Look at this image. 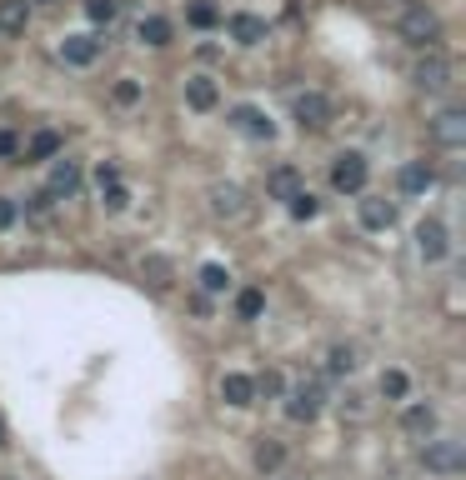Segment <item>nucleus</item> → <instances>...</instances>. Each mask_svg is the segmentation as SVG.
<instances>
[{
    "label": "nucleus",
    "instance_id": "f257e3e1",
    "mask_svg": "<svg viewBox=\"0 0 466 480\" xmlns=\"http://www.w3.org/2000/svg\"><path fill=\"white\" fill-rule=\"evenodd\" d=\"M396 31H402L406 45L426 51V45L442 41V15H436L432 5H422V0H406L402 11H396Z\"/></svg>",
    "mask_w": 466,
    "mask_h": 480
},
{
    "label": "nucleus",
    "instance_id": "f03ea898",
    "mask_svg": "<svg viewBox=\"0 0 466 480\" xmlns=\"http://www.w3.org/2000/svg\"><path fill=\"white\" fill-rule=\"evenodd\" d=\"M412 75H416V86L422 90H446L452 86V75H456V65H452V55H446L442 45H426Z\"/></svg>",
    "mask_w": 466,
    "mask_h": 480
},
{
    "label": "nucleus",
    "instance_id": "7ed1b4c3",
    "mask_svg": "<svg viewBox=\"0 0 466 480\" xmlns=\"http://www.w3.org/2000/svg\"><path fill=\"white\" fill-rule=\"evenodd\" d=\"M291 116L301 130H326L337 120V106H331V96H321V90H306V96L291 100Z\"/></svg>",
    "mask_w": 466,
    "mask_h": 480
},
{
    "label": "nucleus",
    "instance_id": "20e7f679",
    "mask_svg": "<svg viewBox=\"0 0 466 480\" xmlns=\"http://www.w3.org/2000/svg\"><path fill=\"white\" fill-rule=\"evenodd\" d=\"M331 185H337V191H347V195L366 191V155H361V150H341L337 165H331Z\"/></svg>",
    "mask_w": 466,
    "mask_h": 480
},
{
    "label": "nucleus",
    "instance_id": "39448f33",
    "mask_svg": "<svg viewBox=\"0 0 466 480\" xmlns=\"http://www.w3.org/2000/svg\"><path fill=\"white\" fill-rule=\"evenodd\" d=\"M432 136H436V146H446V150L466 146V110H442V116L432 120Z\"/></svg>",
    "mask_w": 466,
    "mask_h": 480
},
{
    "label": "nucleus",
    "instance_id": "423d86ee",
    "mask_svg": "<svg viewBox=\"0 0 466 480\" xmlns=\"http://www.w3.org/2000/svg\"><path fill=\"white\" fill-rule=\"evenodd\" d=\"M231 126H236L241 136H251V140H271V136H276L271 116H266V110H256V106H241V110H231Z\"/></svg>",
    "mask_w": 466,
    "mask_h": 480
},
{
    "label": "nucleus",
    "instance_id": "0eeeda50",
    "mask_svg": "<svg viewBox=\"0 0 466 480\" xmlns=\"http://www.w3.org/2000/svg\"><path fill=\"white\" fill-rule=\"evenodd\" d=\"M422 456H426V466L442 470V475H456V470H461V446H456V440H432Z\"/></svg>",
    "mask_w": 466,
    "mask_h": 480
},
{
    "label": "nucleus",
    "instance_id": "6e6552de",
    "mask_svg": "<svg viewBox=\"0 0 466 480\" xmlns=\"http://www.w3.org/2000/svg\"><path fill=\"white\" fill-rule=\"evenodd\" d=\"M321 385H301V391H291V400H286V416L291 420H316V410H321Z\"/></svg>",
    "mask_w": 466,
    "mask_h": 480
},
{
    "label": "nucleus",
    "instance_id": "1a4fd4ad",
    "mask_svg": "<svg viewBox=\"0 0 466 480\" xmlns=\"http://www.w3.org/2000/svg\"><path fill=\"white\" fill-rule=\"evenodd\" d=\"M416 250H422L426 260H442L446 256V225L442 221H422V225H416Z\"/></svg>",
    "mask_w": 466,
    "mask_h": 480
},
{
    "label": "nucleus",
    "instance_id": "9d476101",
    "mask_svg": "<svg viewBox=\"0 0 466 480\" xmlns=\"http://www.w3.org/2000/svg\"><path fill=\"white\" fill-rule=\"evenodd\" d=\"M216 100H221V90H216L211 75H191V80H185V106L191 110H216Z\"/></svg>",
    "mask_w": 466,
    "mask_h": 480
},
{
    "label": "nucleus",
    "instance_id": "9b49d317",
    "mask_svg": "<svg viewBox=\"0 0 466 480\" xmlns=\"http://www.w3.org/2000/svg\"><path fill=\"white\" fill-rule=\"evenodd\" d=\"M31 25V0H0V35H25Z\"/></svg>",
    "mask_w": 466,
    "mask_h": 480
},
{
    "label": "nucleus",
    "instance_id": "f8f14e48",
    "mask_svg": "<svg viewBox=\"0 0 466 480\" xmlns=\"http://www.w3.org/2000/svg\"><path fill=\"white\" fill-rule=\"evenodd\" d=\"M211 211H216L221 221H241V215H246V195H241L236 185H216V191H211Z\"/></svg>",
    "mask_w": 466,
    "mask_h": 480
},
{
    "label": "nucleus",
    "instance_id": "ddd939ff",
    "mask_svg": "<svg viewBox=\"0 0 466 480\" xmlns=\"http://www.w3.org/2000/svg\"><path fill=\"white\" fill-rule=\"evenodd\" d=\"M61 55H65V65H90L100 55V41H96V35H65Z\"/></svg>",
    "mask_w": 466,
    "mask_h": 480
},
{
    "label": "nucleus",
    "instance_id": "4468645a",
    "mask_svg": "<svg viewBox=\"0 0 466 480\" xmlns=\"http://www.w3.org/2000/svg\"><path fill=\"white\" fill-rule=\"evenodd\" d=\"M361 225H366V231H391V225H396V205L366 195V201H361Z\"/></svg>",
    "mask_w": 466,
    "mask_h": 480
},
{
    "label": "nucleus",
    "instance_id": "2eb2a0df",
    "mask_svg": "<svg viewBox=\"0 0 466 480\" xmlns=\"http://www.w3.org/2000/svg\"><path fill=\"white\" fill-rule=\"evenodd\" d=\"M231 41H241V45H261V41H266V21H261V15H251V11L231 15Z\"/></svg>",
    "mask_w": 466,
    "mask_h": 480
},
{
    "label": "nucleus",
    "instance_id": "dca6fc26",
    "mask_svg": "<svg viewBox=\"0 0 466 480\" xmlns=\"http://www.w3.org/2000/svg\"><path fill=\"white\" fill-rule=\"evenodd\" d=\"M436 185V171L426 165V160H412V165H402V191L406 195H426Z\"/></svg>",
    "mask_w": 466,
    "mask_h": 480
},
{
    "label": "nucleus",
    "instance_id": "f3484780",
    "mask_svg": "<svg viewBox=\"0 0 466 480\" xmlns=\"http://www.w3.org/2000/svg\"><path fill=\"white\" fill-rule=\"evenodd\" d=\"M221 400H226V406H251V400H256V381H251V375H226V381H221Z\"/></svg>",
    "mask_w": 466,
    "mask_h": 480
},
{
    "label": "nucleus",
    "instance_id": "a211bd4d",
    "mask_svg": "<svg viewBox=\"0 0 466 480\" xmlns=\"http://www.w3.org/2000/svg\"><path fill=\"white\" fill-rule=\"evenodd\" d=\"M266 191H271L276 201H291V195L301 191V171H296V165H276V171L266 175Z\"/></svg>",
    "mask_w": 466,
    "mask_h": 480
},
{
    "label": "nucleus",
    "instance_id": "6ab92c4d",
    "mask_svg": "<svg viewBox=\"0 0 466 480\" xmlns=\"http://www.w3.org/2000/svg\"><path fill=\"white\" fill-rule=\"evenodd\" d=\"M76 185H81V165H76V160H55L51 195H76Z\"/></svg>",
    "mask_w": 466,
    "mask_h": 480
},
{
    "label": "nucleus",
    "instance_id": "aec40b11",
    "mask_svg": "<svg viewBox=\"0 0 466 480\" xmlns=\"http://www.w3.org/2000/svg\"><path fill=\"white\" fill-rule=\"evenodd\" d=\"M136 41H146V45H171V21H166V15H141V25H136Z\"/></svg>",
    "mask_w": 466,
    "mask_h": 480
},
{
    "label": "nucleus",
    "instance_id": "412c9836",
    "mask_svg": "<svg viewBox=\"0 0 466 480\" xmlns=\"http://www.w3.org/2000/svg\"><path fill=\"white\" fill-rule=\"evenodd\" d=\"M55 155H61V136L55 130H35L25 140V160H55Z\"/></svg>",
    "mask_w": 466,
    "mask_h": 480
},
{
    "label": "nucleus",
    "instance_id": "4be33fe9",
    "mask_svg": "<svg viewBox=\"0 0 466 480\" xmlns=\"http://www.w3.org/2000/svg\"><path fill=\"white\" fill-rule=\"evenodd\" d=\"M402 426H406V436H432V430H436V410L432 406H406Z\"/></svg>",
    "mask_w": 466,
    "mask_h": 480
},
{
    "label": "nucleus",
    "instance_id": "5701e85b",
    "mask_svg": "<svg viewBox=\"0 0 466 480\" xmlns=\"http://www.w3.org/2000/svg\"><path fill=\"white\" fill-rule=\"evenodd\" d=\"M185 21H191L195 31H216V25H221V11L211 5V0H191V11H185Z\"/></svg>",
    "mask_w": 466,
    "mask_h": 480
},
{
    "label": "nucleus",
    "instance_id": "b1692460",
    "mask_svg": "<svg viewBox=\"0 0 466 480\" xmlns=\"http://www.w3.org/2000/svg\"><path fill=\"white\" fill-rule=\"evenodd\" d=\"M261 310H266V296H261L256 286H246V290H236V315L241 320H256Z\"/></svg>",
    "mask_w": 466,
    "mask_h": 480
},
{
    "label": "nucleus",
    "instance_id": "393cba45",
    "mask_svg": "<svg viewBox=\"0 0 466 480\" xmlns=\"http://www.w3.org/2000/svg\"><path fill=\"white\" fill-rule=\"evenodd\" d=\"M406 391H412L406 371H381V395H386V400H406Z\"/></svg>",
    "mask_w": 466,
    "mask_h": 480
},
{
    "label": "nucleus",
    "instance_id": "a878e982",
    "mask_svg": "<svg viewBox=\"0 0 466 480\" xmlns=\"http://www.w3.org/2000/svg\"><path fill=\"white\" fill-rule=\"evenodd\" d=\"M286 460V450H281V440H271V436H261V446H256V466L261 470H276Z\"/></svg>",
    "mask_w": 466,
    "mask_h": 480
},
{
    "label": "nucleus",
    "instance_id": "bb28decb",
    "mask_svg": "<svg viewBox=\"0 0 466 480\" xmlns=\"http://www.w3.org/2000/svg\"><path fill=\"white\" fill-rule=\"evenodd\" d=\"M141 276H146V280H151V286H156V290H166V286H171V260L151 256V260H146V266H141Z\"/></svg>",
    "mask_w": 466,
    "mask_h": 480
},
{
    "label": "nucleus",
    "instance_id": "cd10ccee",
    "mask_svg": "<svg viewBox=\"0 0 466 480\" xmlns=\"http://www.w3.org/2000/svg\"><path fill=\"white\" fill-rule=\"evenodd\" d=\"M100 205H106V211H126V205H130V191H126V185H100Z\"/></svg>",
    "mask_w": 466,
    "mask_h": 480
},
{
    "label": "nucleus",
    "instance_id": "c85d7f7f",
    "mask_svg": "<svg viewBox=\"0 0 466 480\" xmlns=\"http://www.w3.org/2000/svg\"><path fill=\"white\" fill-rule=\"evenodd\" d=\"M326 371H331V375H347V371H357V355H351L347 345H337V351L326 355Z\"/></svg>",
    "mask_w": 466,
    "mask_h": 480
},
{
    "label": "nucleus",
    "instance_id": "c756f323",
    "mask_svg": "<svg viewBox=\"0 0 466 480\" xmlns=\"http://www.w3.org/2000/svg\"><path fill=\"white\" fill-rule=\"evenodd\" d=\"M116 11H120L116 0H86V15H90L96 25H110V21H116Z\"/></svg>",
    "mask_w": 466,
    "mask_h": 480
},
{
    "label": "nucleus",
    "instance_id": "7c9ffc66",
    "mask_svg": "<svg viewBox=\"0 0 466 480\" xmlns=\"http://www.w3.org/2000/svg\"><path fill=\"white\" fill-rule=\"evenodd\" d=\"M291 215H296V221H311V215H316V195L311 191H296L291 195Z\"/></svg>",
    "mask_w": 466,
    "mask_h": 480
},
{
    "label": "nucleus",
    "instance_id": "2f4dec72",
    "mask_svg": "<svg viewBox=\"0 0 466 480\" xmlns=\"http://www.w3.org/2000/svg\"><path fill=\"white\" fill-rule=\"evenodd\" d=\"M201 286H206V290H226L231 276H226L221 266H206V270H201Z\"/></svg>",
    "mask_w": 466,
    "mask_h": 480
},
{
    "label": "nucleus",
    "instance_id": "473e14b6",
    "mask_svg": "<svg viewBox=\"0 0 466 480\" xmlns=\"http://www.w3.org/2000/svg\"><path fill=\"white\" fill-rule=\"evenodd\" d=\"M110 96H116L120 106H136V100H141V86H136V80H120V86L110 90Z\"/></svg>",
    "mask_w": 466,
    "mask_h": 480
},
{
    "label": "nucleus",
    "instance_id": "72a5a7b5",
    "mask_svg": "<svg viewBox=\"0 0 466 480\" xmlns=\"http://www.w3.org/2000/svg\"><path fill=\"white\" fill-rule=\"evenodd\" d=\"M51 201H55V195L41 191V195H31V201H25V211H31V215H51Z\"/></svg>",
    "mask_w": 466,
    "mask_h": 480
},
{
    "label": "nucleus",
    "instance_id": "f704fd0d",
    "mask_svg": "<svg viewBox=\"0 0 466 480\" xmlns=\"http://www.w3.org/2000/svg\"><path fill=\"white\" fill-rule=\"evenodd\" d=\"M15 155H21V140L11 130H0V160H15Z\"/></svg>",
    "mask_w": 466,
    "mask_h": 480
},
{
    "label": "nucleus",
    "instance_id": "c9c22d12",
    "mask_svg": "<svg viewBox=\"0 0 466 480\" xmlns=\"http://www.w3.org/2000/svg\"><path fill=\"white\" fill-rule=\"evenodd\" d=\"M256 391H266V395H281L286 385H281V375H276V371H266V375L256 381Z\"/></svg>",
    "mask_w": 466,
    "mask_h": 480
},
{
    "label": "nucleus",
    "instance_id": "e433bc0d",
    "mask_svg": "<svg viewBox=\"0 0 466 480\" xmlns=\"http://www.w3.org/2000/svg\"><path fill=\"white\" fill-rule=\"evenodd\" d=\"M15 215H21V205H15V201H5V195H0V231H5V225H15Z\"/></svg>",
    "mask_w": 466,
    "mask_h": 480
},
{
    "label": "nucleus",
    "instance_id": "4c0bfd02",
    "mask_svg": "<svg viewBox=\"0 0 466 480\" xmlns=\"http://www.w3.org/2000/svg\"><path fill=\"white\" fill-rule=\"evenodd\" d=\"M116 181H120L116 165H100V171H96V185H116Z\"/></svg>",
    "mask_w": 466,
    "mask_h": 480
},
{
    "label": "nucleus",
    "instance_id": "58836bf2",
    "mask_svg": "<svg viewBox=\"0 0 466 480\" xmlns=\"http://www.w3.org/2000/svg\"><path fill=\"white\" fill-rule=\"evenodd\" d=\"M41 5H61V0H41Z\"/></svg>",
    "mask_w": 466,
    "mask_h": 480
},
{
    "label": "nucleus",
    "instance_id": "ea45409f",
    "mask_svg": "<svg viewBox=\"0 0 466 480\" xmlns=\"http://www.w3.org/2000/svg\"><path fill=\"white\" fill-rule=\"evenodd\" d=\"M0 446H5V426H0Z\"/></svg>",
    "mask_w": 466,
    "mask_h": 480
}]
</instances>
